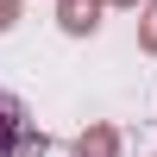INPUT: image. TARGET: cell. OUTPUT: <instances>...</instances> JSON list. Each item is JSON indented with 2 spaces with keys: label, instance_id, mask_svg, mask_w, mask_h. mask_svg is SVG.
<instances>
[{
  "label": "cell",
  "instance_id": "obj_1",
  "mask_svg": "<svg viewBox=\"0 0 157 157\" xmlns=\"http://www.w3.org/2000/svg\"><path fill=\"white\" fill-rule=\"evenodd\" d=\"M0 157H44V132H32L25 101L6 88H0Z\"/></svg>",
  "mask_w": 157,
  "mask_h": 157
},
{
  "label": "cell",
  "instance_id": "obj_2",
  "mask_svg": "<svg viewBox=\"0 0 157 157\" xmlns=\"http://www.w3.org/2000/svg\"><path fill=\"white\" fill-rule=\"evenodd\" d=\"M101 6H107V0H57V25L69 38H88L101 25Z\"/></svg>",
  "mask_w": 157,
  "mask_h": 157
},
{
  "label": "cell",
  "instance_id": "obj_3",
  "mask_svg": "<svg viewBox=\"0 0 157 157\" xmlns=\"http://www.w3.org/2000/svg\"><path fill=\"white\" fill-rule=\"evenodd\" d=\"M75 157H120V132L113 126H88L75 138Z\"/></svg>",
  "mask_w": 157,
  "mask_h": 157
},
{
  "label": "cell",
  "instance_id": "obj_4",
  "mask_svg": "<svg viewBox=\"0 0 157 157\" xmlns=\"http://www.w3.org/2000/svg\"><path fill=\"white\" fill-rule=\"evenodd\" d=\"M138 44L157 57V0H145V25H138Z\"/></svg>",
  "mask_w": 157,
  "mask_h": 157
},
{
  "label": "cell",
  "instance_id": "obj_5",
  "mask_svg": "<svg viewBox=\"0 0 157 157\" xmlns=\"http://www.w3.org/2000/svg\"><path fill=\"white\" fill-rule=\"evenodd\" d=\"M13 19H19V0H0V32H6Z\"/></svg>",
  "mask_w": 157,
  "mask_h": 157
},
{
  "label": "cell",
  "instance_id": "obj_6",
  "mask_svg": "<svg viewBox=\"0 0 157 157\" xmlns=\"http://www.w3.org/2000/svg\"><path fill=\"white\" fill-rule=\"evenodd\" d=\"M107 6H138V0H107Z\"/></svg>",
  "mask_w": 157,
  "mask_h": 157
}]
</instances>
